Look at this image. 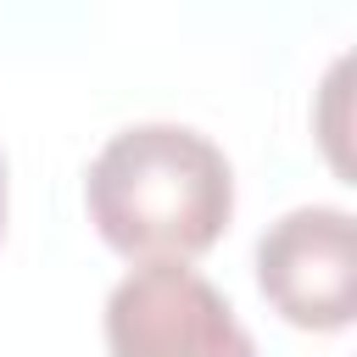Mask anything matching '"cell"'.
<instances>
[{
  "mask_svg": "<svg viewBox=\"0 0 357 357\" xmlns=\"http://www.w3.org/2000/svg\"><path fill=\"white\" fill-rule=\"evenodd\" d=\"M0 234H6V156H0Z\"/></svg>",
  "mask_w": 357,
  "mask_h": 357,
  "instance_id": "4",
  "label": "cell"
},
{
  "mask_svg": "<svg viewBox=\"0 0 357 357\" xmlns=\"http://www.w3.org/2000/svg\"><path fill=\"white\" fill-rule=\"evenodd\" d=\"M112 357H257L229 296L190 262H134L106 296Z\"/></svg>",
  "mask_w": 357,
  "mask_h": 357,
  "instance_id": "2",
  "label": "cell"
},
{
  "mask_svg": "<svg viewBox=\"0 0 357 357\" xmlns=\"http://www.w3.org/2000/svg\"><path fill=\"white\" fill-rule=\"evenodd\" d=\"M257 284L296 329H346L357 312V223L346 206H296L257 240Z\"/></svg>",
  "mask_w": 357,
  "mask_h": 357,
  "instance_id": "3",
  "label": "cell"
},
{
  "mask_svg": "<svg viewBox=\"0 0 357 357\" xmlns=\"http://www.w3.org/2000/svg\"><path fill=\"white\" fill-rule=\"evenodd\" d=\"M84 206L128 262H190L234 218V167L201 128L134 123L95 151Z\"/></svg>",
  "mask_w": 357,
  "mask_h": 357,
  "instance_id": "1",
  "label": "cell"
}]
</instances>
